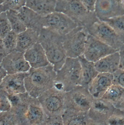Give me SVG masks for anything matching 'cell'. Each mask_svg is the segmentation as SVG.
Wrapping results in <instances>:
<instances>
[{"label":"cell","mask_w":124,"mask_h":125,"mask_svg":"<svg viewBox=\"0 0 124 125\" xmlns=\"http://www.w3.org/2000/svg\"><path fill=\"white\" fill-rule=\"evenodd\" d=\"M95 12L101 21L124 14L121 0H97Z\"/></svg>","instance_id":"13"},{"label":"cell","mask_w":124,"mask_h":125,"mask_svg":"<svg viewBox=\"0 0 124 125\" xmlns=\"http://www.w3.org/2000/svg\"><path fill=\"white\" fill-rule=\"evenodd\" d=\"M122 48H124V43H123V47H122Z\"/></svg>","instance_id":"42"},{"label":"cell","mask_w":124,"mask_h":125,"mask_svg":"<svg viewBox=\"0 0 124 125\" xmlns=\"http://www.w3.org/2000/svg\"><path fill=\"white\" fill-rule=\"evenodd\" d=\"M17 39L18 34L12 30L4 38L0 39V44L3 46L7 55L16 50Z\"/></svg>","instance_id":"26"},{"label":"cell","mask_w":124,"mask_h":125,"mask_svg":"<svg viewBox=\"0 0 124 125\" xmlns=\"http://www.w3.org/2000/svg\"><path fill=\"white\" fill-rule=\"evenodd\" d=\"M7 55L3 46L0 44V61Z\"/></svg>","instance_id":"37"},{"label":"cell","mask_w":124,"mask_h":125,"mask_svg":"<svg viewBox=\"0 0 124 125\" xmlns=\"http://www.w3.org/2000/svg\"><path fill=\"white\" fill-rule=\"evenodd\" d=\"M115 108L111 103L103 98H94L88 112L92 125H107Z\"/></svg>","instance_id":"10"},{"label":"cell","mask_w":124,"mask_h":125,"mask_svg":"<svg viewBox=\"0 0 124 125\" xmlns=\"http://www.w3.org/2000/svg\"><path fill=\"white\" fill-rule=\"evenodd\" d=\"M0 125H20L16 115L11 110L0 113Z\"/></svg>","instance_id":"29"},{"label":"cell","mask_w":124,"mask_h":125,"mask_svg":"<svg viewBox=\"0 0 124 125\" xmlns=\"http://www.w3.org/2000/svg\"><path fill=\"white\" fill-rule=\"evenodd\" d=\"M27 74L28 72L8 74L0 80V89L3 90L9 94L26 92L25 79Z\"/></svg>","instance_id":"14"},{"label":"cell","mask_w":124,"mask_h":125,"mask_svg":"<svg viewBox=\"0 0 124 125\" xmlns=\"http://www.w3.org/2000/svg\"><path fill=\"white\" fill-rule=\"evenodd\" d=\"M63 125L62 115H53L47 117L45 125Z\"/></svg>","instance_id":"34"},{"label":"cell","mask_w":124,"mask_h":125,"mask_svg":"<svg viewBox=\"0 0 124 125\" xmlns=\"http://www.w3.org/2000/svg\"><path fill=\"white\" fill-rule=\"evenodd\" d=\"M118 108H120V109L124 110V101L122 103V104L119 106V107H118Z\"/></svg>","instance_id":"40"},{"label":"cell","mask_w":124,"mask_h":125,"mask_svg":"<svg viewBox=\"0 0 124 125\" xmlns=\"http://www.w3.org/2000/svg\"><path fill=\"white\" fill-rule=\"evenodd\" d=\"M87 30L89 34L117 51H119L123 46V40L104 21L99 20Z\"/></svg>","instance_id":"7"},{"label":"cell","mask_w":124,"mask_h":125,"mask_svg":"<svg viewBox=\"0 0 124 125\" xmlns=\"http://www.w3.org/2000/svg\"><path fill=\"white\" fill-rule=\"evenodd\" d=\"M116 51H118L88 34L83 55L88 61L95 63L105 56Z\"/></svg>","instance_id":"11"},{"label":"cell","mask_w":124,"mask_h":125,"mask_svg":"<svg viewBox=\"0 0 124 125\" xmlns=\"http://www.w3.org/2000/svg\"><path fill=\"white\" fill-rule=\"evenodd\" d=\"M56 71L49 65L39 68H31L25 79V86L29 95L38 98L45 92L53 87Z\"/></svg>","instance_id":"1"},{"label":"cell","mask_w":124,"mask_h":125,"mask_svg":"<svg viewBox=\"0 0 124 125\" xmlns=\"http://www.w3.org/2000/svg\"><path fill=\"white\" fill-rule=\"evenodd\" d=\"M81 66V78L80 85L88 88L93 79L99 73L95 63L87 60L83 55L79 58Z\"/></svg>","instance_id":"20"},{"label":"cell","mask_w":124,"mask_h":125,"mask_svg":"<svg viewBox=\"0 0 124 125\" xmlns=\"http://www.w3.org/2000/svg\"><path fill=\"white\" fill-rule=\"evenodd\" d=\"M47 117L37 98L32 96L24 116L25 125H45Z\"/></svg>","instance_id":"15"},{"label":"cell","mask_w":124,"mask_h":125,"mask_svg":"<svg viewBox=\"0 0 124 125\" xmlns=\"http://www.w3.org/2000/svg\"><path fill=\"white\" fill-rule=\"evenodd\" d=\"M94 99L88 88L79 85L65 92V109L88 112Z\"/></svg>","instance_id":"8"},{"label":"cell","mask_w":124,"mask_h":125,"mask_svg":"<svg viewBox=\"0 0 124 125\" xmlns=\"http://www.w3.org/2000/svg\"><path fill=\"white\" fill-rule=\"evenodd\" d=\"M0 65L7 71L8 74L27 73L31 68L25 59L24 53L17 50L5 57L0 61Z\"/></svg>","instance_id":"12"},{"label":"cell","mask_w":124,"mask_h":125,"mask_svg":"<svg viewBox=\"0 0 124 125\" xmlns=\"http://www.w3.org/2000/svg\"><path fill=\"white\" fill-rule=\"evenodd\" d=\"M12 30L8 19L6 12H2L0 14V39L4 38Z\"/></svg>","instance_id":"30"},{"label":"cell","mask_w":124,"mask_h":125,"mask_svg":"<svg viewBox=\"0 0 124 125\" xmlns=\"http://www.w3.org/2000/svg\"><path fill=\"white\" fill-rule=\"evenodd\" d=\"M88 34L87 29L78 26L63 36V46L67 57L78 58L83 54Z\"/></svg>","instance_id":"6"},{"label":"cell","mask_w":124,"mask_h":125,"mask_svg":"<svg viewBox=\"0 0 124 125\" xmlns=\"http://www.w3.org/2000/svg\"><path fill=\"white\" fill-rule=\"evenodd\" d=\"M120 60V66L119 69L124 70V48H122L119 51Z\"/></svg>","instance_id":"36"},{"label":"cell","mask_w":124,"mask_h":125,"mask_svg":"<svg viewBox=\"0 0 124 125\" xmlns=\"http://www.w3.org/2000/svg\"><path fill=\"white\" fill-rule=\"evenodd\" d=\"M121 3L123 8L124 9V0H121Z\"/></svg>","instance_id":"41"},{"label":"cell","mask_w":124,"mask_h":125,"mask_svg":"<svg viewBox=\"0 0 124 125\" xmlns=\"http://www.w3.org/2000/svg\"><path fill=\"white\" fill-rule=\"evenodd\" d=\"M18 14L27 28L40 32L43 28L44 17L37 13L26 6L18 10Z\"/></svg>","instance_id":"18"},{"label":"cell","mask_w":124,"mask_h":125,"mask_svg":"<svg viewBox=\"0 0 124 125\" xmlns=\"http://www.w3.org/2000/svg\"><path fill=\"white\" fill-rule=\"evenodd\" d=\"M65 92L54 87L41 94L38 98L47 116L62 115L65 110Z\"/></svg>","instance_id":"5"},{"label":"cell","mask_w":124,"mask_h":125,"mask_svg":"<svg viewBox=\"0 0 124 125\" xmlns=\"http://www.w3.org/2000/svg\"><path fill=\"white\" fill-rule=\"evenodd\" d=\"M120 56L119 51L108 55L95 63L98 73L113 74L119 69Z\"/></svg>","instance_id":"19"},{"label":"cell","mask_w":124,"mask_h":125,"mask_svg":"<svg viewBox=\"0 0 124 125\" xmlns=\"http://www.w3.org/2000/svg\"><path fill=\"white\" fill-rule=\"evenodd\" d=\"M39 36V32L30 28L18 34L16 50L24 53L38 42Z\"/></svg>","instance_id":"21"},{"label":"cell","mask_w":124,"mask_h":125,"mask_svg":"<svg viewBox=\"0 0 124 125\" xmlns=\"http://www.w3.org/2000/svg\"><path fill=\"white\" fill-rule=\"evenodd\" d=\"M81 66L79 58L67 57L61 68L56 71L54 87L64 92L80 85Z\"/></svg>","instance_id":"3"},{"label":"cell","mask_w":124,"mask_h":125,"mask_svg":"<svg viewBox=\"0 0 124 125\" xmlns=\"http://www.w3.org/2000/svg\"><path fill=\"white\" fill-rule=\"evenodd\" d=\"M24 57L33 68H41L50 64L43 47L39 42L26 50Z\"/></svg>","instance_id":"17"},{"label":"cell","mask_w":124,"mask_h":125,"mask_svg":"<svg viewBox=\"0 0 124 125\" xmlns=\"http://www.w3.org/2000/svg\"><path fill=\"white\" fill-rule=\"evenodd\" d=\"M55 11L65 14L79 26L87 29L100 20L95 12L89 11L76 0L66 2L57 1Z\"/></svg>","instance_id":"4"},{"label":"cell","mask_w":124,"mask_h":125,"mask_svg":"<svg viewBox=\"0 0 124 125\" xmlns=\"http://www.w3.org/2000/svg\"><path fill=\"white\" fill-rule=\"evenodd\" d=\"M56 0H27V7L43 17L55 11Z\"/></svg>","instance_id":"23"},{"label":"cell","mask_w":124,"mask_h":125,"mask_svg":"<svg viewBox=\"0 0 124 125\" xmlns=\"http://www.w3.org/2000/svg\"><path fill=\"white\" fill-rule=\"evenodd\" d=\"M107 125H124V110L116 108Z\"/></svg>","instance_id":"31"},{"label":"cell","mask_w":124,"mask_h":125,"mask_svg":"<svg viewBox=\"0 0 124 125\" xmlns=\"http://www.w3.org/2000/svg\"><path fill=\"white\" fill-rule=\"evenodd\" d=\"M103 21L109 24L124 41V14Z\"/></svg>","instance_id":"27"},{"label":"cell","mask_w":124,"mask_h":125,"mask_svg":"<svg viewBox=\"0 0 124 125\" xmlns=\"http://www.w3.org/2000/svg\"><path fill=\"white\" fill-rule=\"evenodd\" d=\"M12 105L7 93L0 89V111L6 112L10 111Z\"/></svg>","instance_id":"32"},{"label":"cell","mask_w":124,"mask_h":125,"mask_svg":"<svg viewBox=\"0 0 124 125\" xmlns=\"http://www.w3.org/2000/svg\"><path fill=\"white\" fill-rule=\"evenodd\" d=\"M8 74L7 71L2 66H0V80L4 78Z\"/></svg>","instance_id":"38"},{"label":"cell","mask_w":124,"mask_h":125,"mask_svg":"<svg viewBox=\"0 0 124 125\" xmlns=\"http://www.w3.org/2000/svg\"><path fill=\"white\" fill-rule=\"evenodd\" d=\"M90 11L95 12L97 0H76Z\"/></svg>","instance_id":"35"},{"label":"cell","mask_w":124,"mask_h":125,"mask_svg":"<svg viewBox=\"0 0 124 125\" xmlns=\"http://www.w3.org/2000/svg\"><path fill=\"white\" fill-rule=\"evenodd\" d=\"M111 103L115 108H118L124 100V88L113 83L102 97Z\"/></svg>","instance_id":"24"},{"label":"cell","mask_w":124,"mask_h":125,"mask_svg":"<svg viewBox=\"0 0 124 125\" xmlns=\"http://www.w3.org/2000/svg\"><path fill=\"white\" fill-rule=\"evenodd\" d=\"M27 0H0V12L9 10H18L25 6Z\"/></svg>","instance_id":"28"},{"label":"cell","mask_w":124,"mask_h":125,"mask_svg":"<svg viewBox=\"0 0 124 125\" xmlns=\"http://www.w3.org/2000/svg\"><path fill=\"white\" fill-rule=\"evenodd\" d=\"M78 26L68 16L60 12L55 11L43 18V28L62 36L68 34Z\"/></svg>","instance_id":"9"},{"label":"cell","mask_w":124,"mask_h":125,"mask_svg":"<svg viewBox=\"0 0 124 125\" xmlns=\"http://www.w3.org/2000/svg\"><path fill=\"white\" fill-rule=\"evenodd\" d=\"M38 42L43 47L50 64L57 71L67 58L63 46V36L43 28L39 32Z\"/></svg>","instance_id":"2"},{"label":"cell","mask_w":124,"mask_h":125,"mask_svg":"<svg viewBox=\"0 0 124 125\" xmlns=\"http://www.w3.org/2000/svg\"><path fill=\"white\" fill-rule=\"evenodd\" d=\"M6 12L10 23L12 31L18 34L27 29L20 19L18 14V10H9Z\"/></svg>","instance_id":"25"},{"label":"cell","mask_w":124,"mask_h":125,"mask_svg":"<svg viewBox=\"0 0 124 125\" xmlns=\"http://www.w3.org/2000/svg\"><path fill=\"white\" fill-rule=\"evenodd\" d=\"M62 117L63 125H92L88 112L66 109Z\"/></svg>","instance_id":"22"},{"label":"cell","mask_w":124,"mask_h":125,"mask_svg":"<svg viewBox=\"0 0 124 125\" xmlns=\"http://www.w3.org/2000/svg\"><path fill=\"white\" fill-rule=\"evenodd\" d=\"M113 83V74L99 73L89 86L88 90L94 98H100Z\"/></svg>","instance_id":"16"},{"label":"cell","mask_w":124,"mask_h":125,"mask_svg":"<svg viewBox=\"0 0 124 125\" xmlns=\"http://www.w3.org/2000/svg\"><path fill=\"white\" fill-rule=\"evenodd\" d=\"M72 0H56L57 2H69L70 1H71Z\"/></svg>","instance_id":"39"},{"label":"cell","mask_w":124,"mask_h":125,"mask_svg":"<svg viewBox=\"0 0 124 125\" xmlns=\"http://www.w3.org/2000/svg\"><path fill=\"white\" fill-rule=\"evenodd\" d=\"M114 83L117 84L124 88V70L119 69L113 73Z\"/></svg>","instance_id":"33"}]
</instances>
